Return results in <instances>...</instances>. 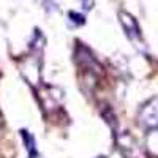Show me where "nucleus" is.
<instances>
[{"instance_id": "nucleus-3", "label": "nucleus", "mask_w": 158, "mask_h": 158, "mask_svg": "<svg viewBox=\"0 0 158 158\" xmlns=\"http://www.w3.org/2000/svg\"><path fill=\"white\" fill-rule=\"evenodd\" d=\"M21 133H22V139H24V144H25V149H27L29 158H40V153H38V149H36L33 136L29 133V131H25V130H22Z\"/></svg>"}, {"instance_id": "nucleus-4", "label": "nucleus", "mask_w": 158, "mask_h": 158, "mask_svg": "<svg viewBox=\"0 0 158 158\" xmlns=\"http://www.w3.org/2000/svg\"><path fill=\"white\" fill-rule=\"evenodd\" d=\"M70 18H71V21H73L76 25H82V24L85 22V21H84V16L79 15V13H74V11L70 13Z\"/></svg>"}, {"instance_id": "nucleus-1", "label": "nucleus", "mask_w": 158, "mask_h": 158, "mask_svg": "<svg viewBox=\"0 0 158 158\" xmlns=\"http://www.w3.org/2000/svg\"><path fill=\"white\" fill-rule=\"evenodd\" d=\"M139 123L150 130H158V98L149 100L141 108Z\"/></svg>"}, {"instance_id": "nucleus-2", "label": "nucleus", "mask_w": 158, "mask_h": 158, "mask_svg": "<svg viewBox=\"0 0 158 158\" xmlns=\"http://www.w3.org/2000/svg\"><path fill=\"white\" fill-rule=\"evenodd\" d=\"M118 19H120V24H122L127 36L131 41H139L141 40V29H139L138 21L127 11H118Z\"/></svg>"}]
</instances>
